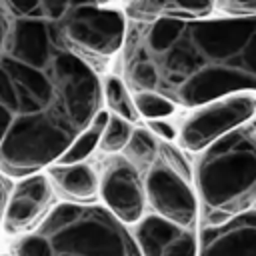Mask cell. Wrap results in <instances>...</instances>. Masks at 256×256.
I'll return each instance as SVG.
<instances>
[{
	"instance_id": "obj_1",
	"label": "cell",
	"mask_w": 256,
	"mask_h": 256,
	"mask_svg": "<svg viewBox=\"0 0 256 256\" xmlns=\"http://www.w3.org/2000/svg\"><path fill=\"white\" fill-rule=\"evenodd\" d=\"M122 72L132 92L182 108L256 92V16L130 20Z\"/></svg>"
},
{
	"instance_id": "obj_2",
	"label": "cell",
	"mask_w": 256,
	"mask_h": 256,
	"mask_svg": "<svg viewBox=\"0 0 256 256\" xmlns=\"http://www.w3.org/2000/svg\"><path fill=\"white\" fill-rule=\"evenodd\" d=\"M14 60L20 106L0 146V172L26 178L72 146L102 110V86L94 68L70 50L48 64Z\"/></svg>"
},
{
	"instance_id": "obj_3",
	"label": "cell",
	"mask_w": 256,
	"mask_h": 256,
	"mask_svg": "<svg viewBox=\"0 0 256 256\" xmlns=\"http://www.w3.org/2000/svg\"><path fill=\"white\" fill-rule=\"evenodd\" d=\"M14 256H144L134 232L108 208L64 202L14 244Z\"/></svg>"
},
{
	"instance_id": "obj_4",
	"label": "cell",
	"mask_w": 256,
	"mask_h": 256,
	"mask_svg": "<svg viewBox=\"0 0 256 256\" xmlns=\"http://www.w3.org/2000/svg\"><path fill=\"white\" fill-rule=\"evenodd\" d=\"M194 186L202 224L256 208V116L198 152Z\"/></svg>"
},
{
	"instance_id": "obj_5",
	"label": "cell",
	"mask_w": 256,
	"mask_h": 256,
	"mask_svg": "<svg viewBox=\"0 0 256 256\" xmlns=\"http://www.w3.org/2000/svg\"><path fill=\"white\" fill-rule=\"evenodd\" d=\"M108 0H0L10 24V46L4 56L44 66L60 50V22L78 6L106 4Z\"/></svg>"
},
{
	"instance_id": "obj_6",
	"label": "cell",
	"mask_w": 256,
	"mask_h": 256,
	"mask_svg": "<svg viewBox=\"0 0 256 256\" xmlns=\"http://www.w3.org/2000/svg\"><path fill=\"white\" fill-rule=\"evenodd\" d=\"M126 26V16L120 10L84 4L60 22V38L64 48L80 58L104 60L124 46Z\"/></svg>"
},
{
	"instance_id": "obj_7",
	"label": "cell",
	"mask_w": 256,
	"mask_h": 256,
	"mask_svg": "<svg viewBox=\"0 0 256 256\" xmlns=\"http://www.w3.org/2000/svg\"><path fill=\"white\" fill-rule=\"evenodd\" d=\"M256 116V98L248 92L230 94L192 108L178 130V142L184 150L200 152L218 138L236 130Z\"/></svg>"
},
{
	"instance_id": "obj_8",
	"label": "cell",
	"mask_w": 256,
	"mask_h": 256,
	"mask_svg": "<svg viewBox=\"0 0 256 256\" xmlns=\"http://www.w3.org/2000/svg\"><path fill=\"white\" fill-rule=\"evenodd\" d=\"M146 200L154 214L180 224L194 228L198 220V194L192 192L190 182L176 174L160 156L146 170L144 176Z\"/></svg>"
},
{
	"instance_id": "obj_9",
	"label": "cell",
	"mask_w": 256,
	"mask_h": 256,
	"mask_svg": "<svg viewBox=\"0 0 256 256\" xmlns=\"http://www.w3.org/2000/svg\"><path fill=\"white\" fill-rule=\"evenodd\" d=\"M100 196L106 208L124 224H136L148 202L140 170L126 156L106 160L100 174Z\"/></svg>"
},
{
	"instance_id": "obj_10",
	"label": "cell",
	"mask_w": 256,
	"mask_h": 256,
	"mask_svg": "<svg viewBox=\"0 0 256 256\" xmlns=\"http://www.w3.org/2000/svg\"><path fill=\"white\" fill-rule=\"evenodd\" d=\"M198 256H256V208L240 212L222 224H202Z\"/></svg>"
},
{
	"instance_id": "obj_11",
	"label": "cell",
	"mask_w": 256,
	"mask_h": 256,
	"mask_svg": "<svg viewBox=\"0 0 256 256\" xmlns=\"http://www.w3.org/2000/svg\"><path fill=\"white\" fill-rule=\"evenodd\" d=\"M132 232L144 256H198L194 228L174 224L158 214L140 218Z\"/></svg>"
},
{
	"instance_id": "obj_12",
	"label": "cell",
	"mask_w": 256,
	"mask_h": 256,
	"mask_svg": "<svg viewBox=\"0 0 256 256\" xmlns=\"http://www.w3.org/2000/svg\"><path fill=\"white\" fill-rule=\"evenodd\" d=\"M52 202V186L50 180L36 172L22 178L12 194L8 196L6 212H4V230L8 234H20L32 226L46 214Z\"/></svg>"
},
{
	"instance_id": "obj_13",
	"label": "cell",
	"mask_w": 256,
	"mask_h": 256,
	"mask_svg": "<svg viewBox=\"0 0 256 256\" xmlns=\"http://www.w3.org/2000/svg\"><path fill=\"white\" fill-rule=\"evenodd\" d=\"M214 0H130L128 20H198L214 12Z\"/></svg>"
},
{
	"instance_id": "obj_14",
	"label": "cell",
	"mask_w": 256,
	"mask_h": 256,
	"mask_svg": "<svg viewBox=\"0 0 256 256\" xmlns=\"http://www.w3.org/2000/svg\"><path fill=\"white\" fill-rule=\"evenodd\" d=\"M48 176L72 202H90L100 190V178L84 162L52 166Z\"/></svg>"
},
{
	"instance_id": "obj_15",
	"label": "cell",
	"mask_w": 256,
	"mask_h": 256,
	"mask_svg": "<svg viewBox=\"0 0 256 256\" xmlns=\"http://www.w3.org/2000/svg\"><path fill=\"white\" fill-rule=\"evenodd\" d=\"M20 106V92L14 72V60L0 54V146L14 122Z\"/></svg>"
},
{
	"instance_id": "obj_16",
	"label": "cell",
	"mask_w": 256,
	"mask_h": 256,
	"mask_svg": "<svg viewBox=\"0 0 256 256\" xmlns=\"http://www.w3.org/2000/svg\"><path fill=\"white\" fill-rule=\"evenodd\" d=\"M124 156L142 172L148 170L160 156V142L152 134L150 128H134L126 148Z\"/></svg>"
},
{
	"instance_id": "obj_17",
	"label": "cell",
	"mask_w": 256,
	"mask_h": 256,
	"mask_svg": "<svg viewBox=\"0 0 256 256\" xmlns=\"http://www.w3.org/2000/svg\"><path fill=\"white\" fill-rule=\"evenodd\" d=\"M110 114L100 110L94 120L90 122V126L72 142V146L60 156V164H74V162H82L88 154H92V150L96 146H100V138H102V132L106 128V122H108Z\"/></svg>"
},
{
	"instance_id": "obj_18",
	"label": "cell",
	"mask_w": 256,
	"mask_h": 256,
	"mask_svg": "<svg viewBox=\"0 0 256 256\" xmlns=\"http://www.w3.org/2000/svg\"><path fill=\"white\" fill-rule=\"evenodd\" d=\"M102 92H104V100H106L108 108L112 110V114H118L128 122L138 120L140 112L136 108L134 94H130V90L126 88V84L120 78L108 76L102 84Z\"/></svg>"
},
{
	"instance_id": "obj_19",
	"label": "cell",
	"mask_w": 256,
	"mask_h": 256,
	"mask_svg": "<svg viewBox=\"0 0 256 256\" xmlns=\"http://www.w3.org/2000/svg\"><path fill=\"white\" fill-rule=\"evenodd\" d=\"M134 128L130 126L128 120H124L122 116L118 114H112L106 122V128L102 132V138H100V148L104 152H120L126 148L130 136H132Z\"/></svg>"
},
{
	"instance_id": "obj_20",
	"label": "cell",
	"mask_w": 256,
	"mask_h": 256,
	"mask_svg": "<svg viewBox=\"0 0 256 256\" xmlns=\"http://www.w3.org/2000/svg\"><path fill=\"white\" fill-rule=\"evenodd\" d=\"M134 102L140 112V116L148 120L166 118L176 110V104L156 92H134Z\"/></svg>"
},
{
	"instance_id": "obj_21",
	"label": "cell",
	"mask_w": 256,
	"mask_h": 256,
	"mask_svg": "<svg viewBox=\"0 0 256 256\" xmlns=\"http://www.w3.org/2000/svg\"><path fill=\"white\" fill-rule=\"evenodd\" d=\"M160 158L176 172V174H180L184 180H192L194 176H192V168H190V164H188V160L184 158V154L172 144V142H166V140H160Z\"/></svg>"
},
{
	"instance_id": "obj_22",
	"label": "cell",
	"mask_w": 256,
	"mask_h": 256,
	"mask_svg": "<svg viewBox=\"0 0 256 256\" xmlns=\"http://www.w3.org/2000/svg\"><path fill=\"white\" fill-rule=\"evenodd\" d=\"M214 8L224 16H256V0H214Z\"/></svg>"
},
{
	"instance_id": "obj_23",
	"label": "cell",
	"mask_w": 256,
	"mask_h": 256,
	"mask_svg": "<svg viewBox=\"0 0 256 256\" xmlns=\"http://www.w3.org/2000/svg\"><path fill=\"white\" fill-rule=\"evenodd\" d=\"M148 128H150V130H152V134H154L156 138H160V140L172 142L174 138H178V134H176L174 126H172V124H168V122H164L162 118L148 120Z\"/></svg>"
},
{
	"instance_id": "obj_24",
	"label": "cell",
	"mask_w": 256,
	"mask_h": 256,
	"mask_svg": "<svg viewBox=\"0 0 256 256\" xmlns=\"http://www.w3.org/2000/svg\"><path fill=\"white\" fill-rule=\"evenodd\" d=\"M8 180L2 176L0 172V224L4 222V212H6V204H8Z\"/></svg>"
}]
</instances>
